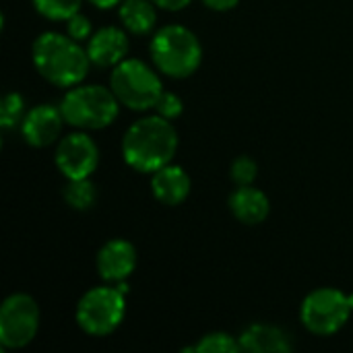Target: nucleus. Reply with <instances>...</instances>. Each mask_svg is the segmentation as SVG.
Listing matches in <instances>:
<instances>
[{
  "label": "nucleus",
  "mask_w": 353,
  "mask_h": 353,
  "mask_svg": "<svg viewBox=\"0 0 353 353\" xmlns=\"http://www.w3.org/2000/svg\"><path fill=\"white\" fill-rule=\"evenodd\" d=\"M110 89L122 105L134 112L155 108L159 95L163 93L157 72L139 58H124L120 64L114 66Z\"/></svg>",
  "instance_id": "39448f33"
},
{
  "label": "nucleus",
  "mask_w": 353,
  "mask_h": 353,
  "mask_svg": "<svg viewBox=\"0 0 353 353\" xmlns=\"http://www.w3.org/2000/svg\"><path fill=\"white\" fill-rule=\"evenodd\" d=\"M25 118V101L19 93H8L0 105V124L2 128H12Z\"/></svg>",
  "instance_id": "aec40b11"
},
{
  "label": "nucleus",
  "mask_w": 353,
  "mask_h": 353,
  "mask_svg": "<svg viewBox=\"0 0 353 353\" xmlns=\"http://www.w3.org/2000/svg\"><path fill=\"white\" fill-rule=\"evenodd\" d=\"M128 35L118 27H103L89 37L87 54L91 64L108 68L120 64L128 54Z\"/></svg>",
  "instance_id": "f8f14e48"
},
{
  "label": "nucleus",
  "mask_w": 353,
  "mask_h": 353,
  "mask_svg": "<svg viewBox=\"0 0 353 353\" xmlns=\"http://www.w3.org/2000/svg\"><path fill=\"white\" fill-rule=\"evenodd\" d=\"M242 352L252 353H290L294 350L292 337L279 327L271 325H252L240 337Z\"/></svg>",
  "instance_id": "4468645a"
},
{
  "label": "nucleus",
  "mask_w": 353,
  "mask_h": 353,
  "mask_svg": "<svg viewBox=\"0 0 353 353\" xmlns=\"http://www.w3.org/2000/svg\"><path fill=\"white\" fill-rule=\"evenodd\" d=\"M155 6L165 8V10H182L184 6H188L192 0H153Z\"/></svg>",
  "instance_id": "393cba45"
},
{
  "label": "nucleus",
  "mask_w": 353,
  "mask_h": 353,
  "mask_svg": "<svg viewBox=\"0 0 353 353\" xmlns=\"http://www.w3.org/2000/svg\"><path fill=\"white\" fill-rule=\"evenodd\" d=\"M178 149V132L163 116L137 120L122 139L124 161L137 172L149 174L168 165Z\"/></svg>",
  "instance_id": "f257e3e1"
},
{
  "label": "nucleus",
  "mask_w": 353,
  "mask_h": 353,
  "mask_svg": "<svg viewBox=\"0 0 353 353\" xmlns=\"http://www.w3.org/2000/svg\"><path fill=\"white\" fill-rule=\"evenodd\" d=\"M62 122H64L62 110L41 103L25 114V118L21 122V132L31 147L41 149V147L52 145L60 137Z\"/></svg>",
  "instance_id": "9d476101"
},
{
  "label": "nucleus",
  "mask_w": 353,
  "mask_h": 353,
  "mask_svg": "<svg viewBox=\"0 0 353 353\" xmlns=\"http://www.w3.org/2000/svg\"><path fill=\"white\" fill-rule=\"evenodd\" d=\"M137 267V250L126 240H110L97 252V273L103 281L120 283L132 275Z\"/></svg>",
  "instance_id": "9b49d317"
},
{
  "label": "nucleus",
  "mask_w": 353,
  "mask_h": 353,
  "mask_svg": "<svg viewBox=\"0 0 353 353\" xmlns=\"http://www.w3.org/2000/svg\"><path fill=\"white\" fill-rule=\"evenodd\" d=\"M196 353H236L242 352L240 341H236L232 335L228 333H209L205 335L196 345H194Z\"/></svg>",
  "instance_id": "6ab92c4d"
},
{
  "label": "nucleus",
  "mask_w": 353,
  "mask_h": 353,
  "mask_svg": "<svg viewBox=\"0 0 353 353\" xmlns=\"http://www.w3.org/2000/svg\"><path fill=\"white\" fill-rule=\"evenodd\" d=\"M66 33H68L72 39H77V41L89 39V37H91V21H89L85 14L77 12V14H72V17L66 21Z\"/></svg>",
  "instance_id": "5701e85b"
},
{
  "label": "nucleus",
  "mask_w": 353,
  "mask_h": 353,
  "mask_svg": "<svg viewBox=\"0 0 353 353\" xmlns=\"http://www.w3.org/2000/svg\"><path fill=\"white\" fill-rule=\"evenodd\" d=\"M39 329L37 302L27 294H12L0 308V343L6 350H21L33 341Z\"/></svg>",
  "instance_id": "6e6552de"
},
{
  "label": "nucleus",
  "mask_w": 353,
  "mask_h": 353,
  "mask_svg": "<svg viewBox=\"0 0 353 353\" xmlns=\"http://www.w3.org/2000/svg\"><path fill=\"white\" fill-rule=\"evenodd\" d=\"M83 0H33V6L39 14L52 21H68L79 12Z\"/></svg>",
  "instance_id": "a211bd4d"
},
{
  "label": "nucleus",
  "mask_w": 353,
  "mask_h": 353,
  "mask_svg": "<svg viewBox=\"0 0 353 353\" xmlns=\"http://www.w3.org/2000/svg\"><path fill=\"white\" fill-rule=\"evenodd\" d=\"M93 6H97V8H103V10H108V8H114V6H118V4H122V0H89Z\"/></svg>",
  "instance_id": "a878e982"
},
{
  "label": "nucleus",
  "mask_w": 353,
  "mask_h": 353,
  "mask_svg": "<svg viewBox=\"0 0 353 353\" xmlns=\"http://www.w3.org/2000/svg\"><path fill=\"white\" fill-rule=\"evenodd\" d=\"M120 105L122 103L118 101L112 89L99 85H83L70 89L64 95L60 110L70 126L83 130H97L110 126L116 120Z\"/></svg>",
  "instance_id": "20e7f679"
},
{
  "label": "nucleus",
  "mask_w": 353,
  "mask_h": 353,
  "mask_svg": "<svg viewBox=\"0 0 353 353\" xmlns=\"http://www.w3.org/2000/svg\"><path fill=\"white\" fill-rule=\"evenodd\" d=\"M126 283L120 281L116 288L101 285L89 290L77 304V325L93 335L105 337L116 331L126 312Z\"/></svg>",
  "instance_id": "423d86ee"
},
{
  "label": "nucleus",
  "mask_w": 353,
  "mask_h": 353,
  "mask_svg": "<svg viewBox=\"0 0 353 353\" xmlns=\"http://www.w3.org/2000/svg\"><path fill=\"white\" fill-rule=\"evenodd\" d=\"M33 64L52 85L74 87L87 77L91 58L68 33L46 31L33 41Z\"/></svg>",
  "instance_id": "f03ea898"
},
{
  "label": "nucleus",
  "mask_w": 353,
  "mask_h": 353,
  "mask_svg": "<svg viewBox=\"0 0 353 353\" xmlns=\"http://www.w3.org/2000/svg\"><path fill=\"white\" fill-rule=\"evenodd\" d=\"M151 188L159 203L174 207V205H180L182 201H186V196L190 192V178L180 165L168 163L161 170L153 172Z\"/></svg>",
  "instance_id": "ddd939ff"
},
{
  "label": "nucleus",
  "mask_w": 353,
  "mask_h": 353,
  "mask_svg": "<svg viewBox=\"0 0 353 353\" xmlns=\"http://www.w3.org/2000/svg\"><path fill=\"white\" fill-rule=\"evenodd\" d=\"M155 110H157L159 116H163V118H168V120H174V118H178V116L182 114L184 103H182V99H180L176 93L163 91V93L159 95L157 103H155Z\"/></svg>",
  "instance_id": "4be33fe9"
},
{
  "label": "nucleus",
  "mask_w": 353,
  "mask_h": 353,
  "mask_svg": "<svg viewBox=\"0 0 353 353\" xmlns=\"http://www.w3.org/2000/svg\"><path fill=\"white\" fill-rule=\"evenodd\" d=\"M99 163V149L85 132L64 137L56 149V165L68 180L89 178Z\"/></svg>",
  "instance_id": "1a4fd4ad"
},
{
  "label": "nucleus",
  "mask_w": 353,
  "mask_h": 353,
  "mask_svg": "<svg viewBox=\"0 0 353 353\" xmlns=\"http://www.w3.org/2000/svg\"><path fill=\"white\" fill-rule=\"evenodd\" d=\"M120 21L126 31L134 35H147L157 21L153 0H124L120 4Z\"/></svg>",
  "instance_id": "dca6fc26"
},
{
  "label": "nucleus",
  "mask_w": 353,
  "mask_h": 353,
  "mask_svg": "<svg viewBox=\"0 0 353 353\" xmlns=\"http://www.w3.org/2000/svg\"><path fill=\"white\" fill-rule=\"evenodd\" d=\"M230 209L238 221L246 225H256L267 219L271 205L263 190L248 184V186H238V190L230 196Z\"/></svg>",
  "instance_id": "2eb2a0df"
},
{
  "label": "nucleus",
  "mask_w": 353,
  "mask_h": 353,
  "mask_svg": "<svg viewBox=\"0 0 353 353\" xmlns=\"http://www.w3.org/2000/svg\"><path fill=\"white\" fill-rule=\"evenodd\" d=\"M95 199H97V190L89 178L70 180L64 186V201L77 211H89L95 205Z\"/></svg>",
  "instance_id": "f3484780"
},
{
  "label": "nucleus",
  "mask_w": 353,
  "mask_h": 353,
  "mask_svg": "<svg viewBox=\"0 0 353 353\" xmlns=\"http://www.w3.org/2000/svg\"><path fill=\"white\" fill-rule=\"evenodd\" d=\"M203 2H205V6H209L211 10H219V12H223V10H232V8H236L240 0H203Z\"/></svg>",
  "instance_id": "b1692460"
},
{
  "label": "nucleus",
  "mask_w": 353,
  "mask_h": 353,
  "mask_svg": "<svg viewBox=\"0 0 353 353\" xmlns=\"http://www.w3.org/2000/svg\"><path fill=\"white\" fill-rule=\"evenodd\" d=\"M347 298H350V306H352V310H353V294H350Z\"/></svg>",
  "instance_id": "bb28decb"
},
{
  "label": "nucleus",
  "mask_w": 353,
  "mask_h": 353,
  "mask_svg": "<svg viewBox=\"0 0 353 353\" xmlns=\"http://www.w3.org/2000/svg\"><path fill=\"white\" fill-rule=\"evenodd\" d=\"M350 298L335 288H321L302 302V325L314 335H335L350 319Z\"/></svg>",
  "instance_id": "0eeeda50"
},
{
  "label": "nucleus",
  "mask_w": 353,
  "mask_h": 353,
  "mask_svg": "<svg viewBox=\"0 0 353 353\" xmlns=\"http://www.w3.org/2000/svg\"><path fill=\"white\" fill-rule=\"evenodd\" d=\"M256 174H259V165L252 157L248 155H240L234 159L232 168H230V176L232 180L238 184V186H248L256 180Z\"/></svg>",
  "instance_id": "412c9836"
},
{
  "label": "nucleus",
  "mask_w": 353,
  "mask_h": 353,
  "mask_svg": "<svg viewBox=\"0 0 353 353\" xmlns=\"http://www.w3.org/2000/svg\"><path fill=\"white\" fill-rule=\"evenodd\" d=\"M155 68L172 79L190 77L203 60V48L199 37L182 25L161 27L149 46Z\"/></svg>",
  "instance_id": "7ed1b4c3"
}]
</instances>
